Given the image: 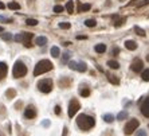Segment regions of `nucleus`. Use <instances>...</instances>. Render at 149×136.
<instances>
[{
    "mask_svg": "<svg viewBox=\"0 0 149 136\" xmlns=\"http://www.w3.org/2000/svg\"><path fill=\"white\" fill-rule=\"evenodd\" d=\"M77 125L81 131H90L95 125V120L93 116H89L86 113H81L77 117Z\"/></svg>",
    "mask_w": 149,
    "mask_h": 136,
    "instance_id": "f257e3e1",
    "label": "nucleus"
},
{
    "mask_svg": "<svg viewBox=\"0 0 149 136\" xmlns=\"http://www.w3.org/2000/svg\"><path fill=\"white\" fill-rule=\"evenodd\" d=\"M54 69V65H52L51 61L49 60H40L36 65H35V67H34V75L35 77H38L40 74H44L47 72H50V70Z\"/></svg>",
    "mask_w": 149,
    "mask_h": 136,
    "instance_id": "f03ea898",
    "label": "nucleus"
},
{
    "mask_svg": "<svg viewBox=\"0 0 149 136\" xmlns=\"http://www.w3.org/2000/svg\"><path fill=\"white\" fill-rule=\"evenodd\" d=\"M27 72H28V69L26 66V63L22 60H17L15 62V65H14V69H12V77L16 78V80L23 78V77L27 75Z\"/></svg>",
    "mask_w": 149,
    "mask_h": 136,
    "instance_id": "7ed1b4c3",
    "label": "nucleus"
},
{
    "mask_svg": "<svg viewBox=\"0 0 149 136\" xmlns=\"http://www.w3.org/2000/svg\"><path fill=\"white\" fill-rule=\"evenodd\" d=\"M36 86H38L39 92L46 94V93H50L52 90V88H54V81L51 78H42L40 81H38Z\"/></svg>",
    "mask_w": 149,
    "mask_h": 136,
    "instance_id": "20e7f679",
    "label": "nucleus"
},
{
    "mask_svg": "<svg viewBox=\"0 0 149 136\" xmlns=\"http://www.w3.org/2000/svg\"><path fill=\"white\" fill-rule=\"evenodd\" d=\"M138 127H140V121L137 119H134V117H132V119L126 123V125L124 127V133L126 136H129V135H132Z\"/></svg>",
    "mask_w": 149,
    "mask_h": 136,
    "instance_id": "39448f33",
    "label": "nucleus"
},
{
    "mask_svg": "<svg viewBox=\"0 0 149 136\" xmlns=\"http://www.w3.org/2000/svg\"><path fill=\"white\" fill-rule=\"evenodd\" d=\"M79 109H81V103L77 98H71L69 103V108H67V113H69L70 119H73L75 116V113H78Z\"/></svg>",
    "mask_w": 149,
    "mask_h": 136,
    "instance_id": "423d86ee",
    "label": "nucleus"
},
{
    "mask_svg": "<svg viewBox=\"0 0 149 136\" xmlns=\"http://www.w3.org/2000/svg\"><path fill=\"white\" fill-rule=\"evenodd\" d=\"M67 66L74 70V72H79V73H85L87 72V65L85 62H77V61H70L67 63Z\"/></svg>",
    "mask_w": 149,
    "mask_h": 136,
    "instance_id": "0eeeda50",
    "label": "nucleus"
},
{
    "mask_svg": "<svg viewBox=\"0 0 149 136\" xmlns=\"http://www.w3.org/2000/svg\"><path fill=\"white\" fill-rule=\"evenodd\" d=\"M34 38V34L31 32H20L14 37V40L15 42H22L23 45L27 43V42H31V39Z\"/></svg>",
    "mask_w": 149,
    "mask_h": 136,
    "instance_id": "6e6552de",
    "label": "nucleus"
},
{
    "mask_svg": "<svg viewBox=\"0 0 149 136\" xmlns=\"http://www.w3.org/2000/svg\"><path fill=\"white\" fill-rule=\"evenodd\" d=\"M36 115H38L36 108H35L32 104H30L27 108L24 109V113H23L24 119H27V120H32V119H35V117H36Z\"/></svg>",
    "mask_w": 149,
    "mask_h": 136,
    "instance_id": "1a4fd4ad",
    "label": "nucleus"
},
{
    "mask_svg": "<svg viewBox=\"0 0 149 136\" xmlns=\"http://www.w3.org/2000/svg\"><path fill=\"white\" fill-rule=\"evenodd\" d=\"M71 84H73V80L70 78L67 75H62L61 78L58 80V86L61 88V89H66V88H70Z\"/></svg>",
    "mask_w": 149,
    "mask_h": 136,
    "instance_id": "9d476101",
    "label": "nucleus"
},
{
    "mask_svg": "<svg viewBox=\"0 0 149 136\" xmlns=\"http://www.w3.org/2000/svg\"><path fill=\"white\" fill-rule=\"evenodd\" d=\"M130 69H132V72H134V73L142 72V69H144V62H142V60H140V58L133 60L132 65H130Z\"/></svg>",
    "mask_w": 149,
    "mask_h": 136,
    "instance_id": "9b49d317",
    "label": "nucleus"
},
{
    "mask_svg": "<svg viewBox=\"0 0 149 136\" xmlns=\"http://www.w3.org/2000/svg\"><path fill=\"white\" fill-rule=\"evenodd\" d=\"M140 110H141V113L144 115L145 117L149 119V97H146L144 101H142V104L140 106Z\"/></svg>",
    "mask_w": 149,
    "mask_h": 136,
    "instance_id": "f8f14e48",
    "label": "nucleus"
},
{
    "mask_svg": "<svg viewBox=\"0 0 149 136\" xmlns=\"http://www.w3.org/2000/svg\"><path fill=\"white\" fill-rule=\"evenodd\" d=\"M106 78H108V81L113 85H120V77L117 74H113V73L109 72V73H106Z\"/></svg>",
    "mask_w": 149,
    "mask_h": 136,
    "instance_id": "ddd939ff",
    "label": "nucleus"
},
{
    "mask_svg": "<svg viewBox=\"0 0 149 136\" xmlns=\"http://www.w3.org/2000/svg\"><path fill=\"white\" fill-rule=\"evenodd\" d=\"M8 73V66L5 62H0V81L5 78V75Z\"/></svg>",
    "mask_w": 149,
    "mask_h": 136,
    "instance_id": "4468645a",
    "label": "nucleus"
},
{
    "mask_svg": "<svg viewBox=\"0 0 149 136\" xmlns=\"http://www.w3.org/2000/svg\"><path fill=\"white\" fill-rule=\"evenodd\" d=\"M77 7H78V12H87V11H90L91 10V4H89V3H85V4H82V3H77Z\"/></svg>",
    "mask_w": 149,
    "mask_h": 136,
    "instance_id": "2eb2a0df",
    "label": "nucleus"
},
{
    "mask_svg": "<svg viewBox=\"0 0 149 136\" xmlns=\"http://www.w3.org/2000/svg\"><path fill=\"white\" fill-rule=\"evenodd\" d=\"M90 93H91V90H90V88H89L87 85H82L81 88H79V94H81V97H89L90 96Z\"/></svg>",
    "mask_w": 149,
    "mask_h": 136,
    "instance_id": "dca6fc26",
    "label": "nucleus"
},
{
    "mask_svg": "<svg viewBox=\"0 0 149 136\" xmlns=\"http://www.w3.org/2000/svg\"><path fill=\"white\" fill-rule=\"evenodd\" d=\"M137 46H138V45H137V42H136V40H133V39H128L126 42H125V49H128L130 51L136 50Z\"/></svg>",
    "mask_w": 149,
    "mask_h": 136,
    "instance_id": "f3484780",
    "label": "nucleus"
},
{
    "mask_svg": "<svg viewBox=\"0 0 149 136\" xmlns=\"http://www.w3.org/2000/svg\"><path fill=\"white\" fill-rule=\"evenodd\" d=\"M16 94H17L16 89H14V88H8V89L5 90V98H7V100H12V98L16 97Z\"/></svg>",
    "mask_w": 149,
    "mask_h": 136,
    "instance_id": "a211bd4d",
    "label": "nucleus"
},
{
    "mask_svg": "<svg viewBox=\"0 0 149 136\" xmlns=\"http://www.w3.org/2000/svg\"><path fill=\"white\" fill-rule=\"evenodd\" d=\"M47 42H49V39L46 37H36L35 38V45L36 46H44Z\"/></svg>",
    "mask_w": 149,
    "mask_h": 136,
    "instance_id": "6ab92c4d",
    "label": "nucleus"
},
{
    "mask_svg": "<svg viewBox=\"0 0 149 136\" xmlns=\"http://www.w3.org/2000/svg\"><path fill=\"white\" fill-rule=\"evenodd\" d=\"M50 53H51V57L52 58H59V57H61V50H59L58 46H52Z\"/></svg>",
    "mask_w": 149,
    "mask_h": 136,
    "instance_id": "aec40b11",
    "label": "nucleus"
},
{
    "mask_svg": "<svg viewBox=\"0 0 149 136\" xmlns=\"http://www.w3.org/2000/svg\"><path fill=\"white\" fill-rule=\"evenodd\" d=\"M133 30H134V32H136L137 35H138V37H142V38L146 37V32H145L144 28H141V27H138V26H134Z\"/></svg>",
    "mask_w": 149,
    "mask_h": 136,
    "instance_id": "412c9836",
    "label": "nucleus"
},
{
    "mask_svg": "<svg viewBox=\"0 0 149 136\" xmlns=\"http://www.w3.org/2000/svg\"><path fill=\"white\" fill-rule=\"evenodd\" d=\"M94 50L98 53V54H104V53L106 51V45H104V43H99V45H97L94 47Z\"/></svg>",
    "mask_w": 149,
    "mask_h": 136,
    "instance_id": "4be33fe9",
    "label": "nucleus"
},
{
    "mask_svg": "<svg viewBox=\"0 0 149 136\" xmlns=\"http://www.w3.org/2000/svg\"><path fill=\"white\" fill-rule=\"evenodd\" d=\"M106 65H108L110 69H114V70L120 69V63H118L117 61H111V60H109L108 62H106Z\"/></svg>",
    "mask_w": 149,
    "mask_h": 136,
    "instance_id": "5701e85b",
    "label": "nucleus"
},
{
    "mask_svg": "<svg viewBox=\"0 0 149 136\" xmlns=\"http://www.w3.org/2000/svg\"><path fill=\"white\" fill-rule=\"evenodd\" d=\"M66 11H67L69 14H74V2H73V0H67Z\"/></svg>",
    "mask_w": 149,
    "mask_h": 136,
    "instance_id": "b1692460",
    "label": "nucleus"
},
{
    "mask_svg": "<svg viewBox=\"0 0 149 136\" xmlns=\"http://www.w3.org/2000/svg\"><path fill=\"white\" fill-rule=\"evenodd\" d=\"M125 22H126V18H118L114 22V27H121L122 24H125Z\"/></svg>",
    "mask_w": 149,
    "mask_h": 136,
    "instance_id": "393cba45",
    "label": "nucleus"
},
{
    "mask_svg": "<svg viewBox=\"0 0 149 136\" xmlns=\"http://www.w3.org/2000/svg\"><path fill=\"white\" fill-rule=\"evenodd\" d=\"M85 26L86 27H95L97 26V20L95 19H86L85 20Z\"/></svg>",
    "mask_w": 149,
    "mask_h": 136,
    "instance_id": "a878e982",
    "label": "nucleus"
},
{
    "mask_svg": "<svg viewBox=\"0 0 149 136\" xmlns=\"http://www.w3.org/2000/svg\"><path fill=\"white\" fill-rule=\"evenodd\" d=\"M7 7H8L10 10H20V8H22V7H20V4H19V3H16V2H11V3H8Z\"/></svg>",
    "mask_w": 149,
    "mask_h": 136,
    "instance_id": "bb28decb",
    "label": "nucleus"
},
{
    "mask_svg": "<svg viewBox=\"0 0 149 136\" xmlns=\"http://www.w3.org/2000/svg\"><path fill=\"white\" fill-rule=\"evenodd\" d=\"M2 39L3 40H7V42H10V40H12L14 37H12V34H10V32H2Z\"/></svg>",
    "mask_w": 149,
    "mask_h": 136,
    "instance_id": "cd10ccee",
    "label": "nucleus"
},
{
    "mask_svg": "<svg viewBox=\"0 0 149 136\" xmlns=\"http://www.w3.org/2000/svg\"><path fill=\"white\" fill-rule=\"evenodd\" d=\"M141 78H142V81H145V82H149V69H145V70H142Z\"/></svg>",
    "mask_w": 149,
    "mask_h": 136,
    "instance_id": "c85d7f7f",
    "label": "nucleus"
},
{
    "mask_svg": "<svg viewBox=\"0 0 149 136\" xmlns=\"http://www.w3.org/2000/svg\"><path fill=\"white\" fill-rule=\"evenodd\" d=\"M117 119L118 120H125V119H129V115H128V112H125V110H122V112H120L118 113V116H117Z\"/></svg>",
    "mask_w": 149,
    "mask_h": 136,
    "instance_id": "c756f323",
    "label": "nucleus"
},
{
    "mask_svg": "<svg viewBox=\"0 0 149 136\" xmlns=\"http://www.w3.org/2000/svg\"><path fill=\"white\" fill-rule=\"evenodd\" d=\"M120 54H121V49H120L118 46H114V47L111 49V55H113V57H118Z\"/></svg>",
    "mask_w": 149,
    "mask_h": 136,
    "instance_id": "7c9ffc66",
    "label": "nucleus"
},
{
    "mask_svg": "<svg viewBox=\"0 0 149 136\" xmlns=\"http://www.w3.org/2000/svg\"><path fill=\"white\" fill-rule=\"evenodd\" d=\"M104 120L106 123H113L114 121V116H113L111 113H106V115H104Z\"/></svg>",
    "mask_w": 149,
    "mask_h": 136,
    "instance_id": "2f4dec72",
    "label": "nucleus"
},
{
    "mask_svg": "<svg viewBox=\"0 0 149 136\" xmlns=\"http://www.w3.org/2000/svg\"><path fill=\"white\" fill-rule=\"evenodd\" d=\"M26 24L27 26H36L38 24V20L36 19H31V18H30V19L26 20Z\"/></svg>",
    "mask_w": 149,
    "mask_h": 136,
    "instance_id": "473e14b6",
    "label": "nucleus"
},
{
    "mask_svg": "<svg viewBox=\"0 0 149 136\" xmlns=\"http://www.w3.org/2000/svg\"><path fill=\"white\" fill-rule=\"evenodd\" d=\"M70 57H71V53L64 51V53H63V55H62V61H63V62H66L67 60H70Z\"/></svg>",
    "mask_w": 149,
    "mask_h": 136,
    "instance_id": "72a5a7b5",
    "label": "nucleus"
},
{
    "mask_svg": "<svg viewBox=\"0 0 149 136\" xmlns=\"http://www.w3.org/2000/svg\"><path fill=\"white\" fill-rule=\"evenodd\" d=\"M22 106H23V101H22V100H19V101H16V103H15L14 108H15L16 110H20V109H22Z\"/></svg>",
    "mask_w": 149,
    "mask_h": 136,
    "instance_id": "f704fd0d",
    "label": "nucleus"
},
{
    "mask_svg": "<svg viewBox=\"0 0 149 136\" xmlns=\"http://www.w3.org/2000/svg\"><path fill=\"white\" fill-rule=\"evenodd\" d=\"M63 7H62V5H55V7H54V12L55 14H62L63 12Z\"/></svg>",
    "mask_w": 149,
    "mask_h": 136,
    "instance_id": "c9c22d12",
    "label": "nucleus"
},
{
    "mask_svg": "<svg viewBox=\"0 0 149 136\" xmlns=\"http://www.w3.org/2000/svg\"><path fill=\"white\" fill-rule=\"evenodd\" d=\"M71 27L70 23H59V28H63V30H69Z\"/></svg>",
    "mask_w": 149,
    "mask_h": 136,
    "instance_id": "e433bc0d",
    "label": "nucleus"
},
{
    "mask_svg": "<svg viewBox=\"0 0 149 136\" xmlns=\"http://www.w3.org/2000/svg\"><path fill=\"white\" fill-rule=\"evenodd\" d=\"M16 128H17V133H19L20 136H30L28 132H26V131H24V132H22V129H20V127H19V124H16Z\"/></svg>",
    "mask_w": 149,
    "mask_h": 136,
    "instance_id": "4c0bfd02",
    "label": "nucleus"
},
{
    "mask_svg": "<svg viewBox=\"0 0 149 136\" xmlns=\"http://www.w3.org/2000/svg\"><path fill=\"white\" fill-rule=\"evenodd\" d=\"M136 136H148V135H146L145 129H138V131L136 132Z\"/></svg>",
    "mask_w": 149,
    "mask_h": 136,
    "instance_id": "58836bf2",
    "label": "nucleus"
},
{
    "mask_svg": "<svg viewBox=\"0 0 149 136\" xmlns=\"http://www.w3.org/2000/svg\"><path fill=\"white\" fill-rule=\"evenodd\" d=\"M54 113L58 115V116L62 113V109H61V106H59V105H55V106H54Z\"/></svg>",
    "mask_w": 149,
    "mask_h": 136,
    "instance_id": "ea45409f",
    "label": "nucleus"
},
{
    "mask_svg": "<svg viewBox=\"0 0 149 136\" xmlns=\"http://www.w3.org/2000/svg\"><path fill=\"white\" fill-rule=\"evenodd\" d=\"M5 113H7V109H5V106L4 105H0V115H5Z\"/></svg>",
    "mask_w": 149,
    "mask_h": 136,
    "instance_id": "a19ab883",
    "label": "nucleus"
},
{
    "mask_svg": "<svg viewBox=\"0 0 149 136\" xmlns=\"http://www.w3.org/2000/svg\"><path fill=\"white\" fill-rule=\"evenodd\" d=\"M146 4H149V0H144V2H141L138 5H137V8H141V7H144V5H146Z\"/></svg>",
    "mask_w": 149,
    "mask_h": 136,
    "instance_id": "79ce46f5",
    "label": "nucleus"
},
{
    "mask_svg": "<svg viewBox=\"0 0 149 136\" xmlns=\"http://www.w3.org/2000/svg\"><path fill=\"white\" fill-rule=\"evenodd\" d=\"M69 135V128L67 127H63V133H62V136H67Z\"/></svg>",
    "mask_w": 149,
    "mask_h": 136,
    "instance_id": "37998d69",
    "label": "nucleus"
},
{
    "mask_svg": "<svg viewBox=\"0 0 149 136\" xmlns=\"http://www.w3.org/2000/svg\"><path fill=\"white\" fill-rule=\"evenodd\" d=\"M7 132H8V133H12V129H11V123L7 124Z\"/></svg>",
    "mask_w": 149,
    "mask_h": 136,
    "instance_id": "c03bdc74",
    "label": "nucleus"
},
{
    "mask_svg": "<svg viewBox=\"0 0 149 136\" xmlns=\"http://www.w3.org/2000/svg\"><path fill=\"white\" fill-rule=\"evenodd\" d=\"M77 39H87L86 35H77Z\"/></svg>",
    "mask_w": 149,
    "mask_h": 136,
    "instance_id": "a18cd8bd",
    "label": "nucleus"
},
{
    "mask_svg": "<svg viewBox=\"0 0 149 136\" xmlns=\"http://www.w3.org/2000/svg\"><path fill=\"white\" fill-rule=\"evenodd\" d=\"M34 2H35V0H27V4L30 5V7H31V5L34 4Z\"/></svg>",
    "mask_w": 149,
    "mask_h": 136,
    "instance_id": "49530a36",
    "label": "nucleus"
},
{
    "mask_svg": "<svg viewBox=\"0 0 149 136\" xmlns=\"http://www.w3.org/2000/svg\"><path fill=\"white\" fill-rule=\"evenodd\" d=\"M42 124H43V125H44V127H49V125H50V121H49V120H47V121H43V123H42Z\"/></svg>",
    "mask_w": 149,
    "mask_h": 136,
    "instance_id": "de8ad7c7",
    "label": "nucleus"
},
{
    "mask_svg": "<svg viewBox=\"0 0 149 136\" xmlns=\"http://www.w3.org/2000/svg\"><path fill=\"white\" fill-rule=\"evenodd\" d=\"M105 5H106V7H111V2H110V0H108V2L105 3Z\"/></svg>",
    "mask_w": 149,
    "mask_h": 136,
    "instance_id": "09e8293b",
    "label": "nucleus"
},
{
    "mask_svg": "<svg viewBox=\"0 0 149 136\" xmlns=\"http://www.w3.org/2000/svg\"><path fill=\"white\" fill-rule=\"evenodd\" d=\"M4 8H5V4L3 2H0V10H4Z\"/></svg>",
    "mask_w": 149,
    "mask_h": 136,
    "instance_id": "8fccbe9b",
    "label": "nucleus"
},
{
    "mask_svg": "<svg viewBox=\"0 0 149 136\" xmlns=\"http://www.w3.org/2000/svg\"><path fill=\"white\" fill-rule=\"evenodd\" d=\"M24 46L30 49V47H32V43H31V42H27V43H24Z\"/></svg>",
    "mask_w": 149,
    "mask_h": 136,
    "instance_id": "3c124183",
    "label": "nucleus"
},
{
    "mask_svg": "<svg viewBox=\"0 0 149 136\" xmlns=\"http://www.w3.org/2000/svg\"><path fill=\"white\" fill-rule=\"evenodd\" d=\"M71 42H63V46H70Z\"/></svg>",
    "mask_w": 149,
    "mask_h": 136,
    "instance_id": "603ef678",
    "label": "nucleus"
},
{
    "mask_svg": "<svg viewBox=\"0 0 149 136\" xmlns=\"http://www.w3.org/2000/svg\"><path fill=\"white\" fill-rule=\"evenodd\" d=\"M0 136H5V133H4L3 129H0Z\"/></svg>",
    "mask_w": 149,
    "mask_h": 136,
    "instance_id": "864d4df0",
    "label": "nucleus"
},
{
    "mask_svg": "<svg viewBox=\"0 0 149 136\" xmlns=\"http://www.w3.org/2000/svg\"><path fill=\"white\" fill-rule=\"evenodd\" d=\"M0 32H4V28H3L2 26H0Z\"/></svg>",
    "mask_w": 149,
    "mask_h": 136,
    "instance_id": "5fc2aeb1",
    "label": "nucleus"
},
{
    "mask_svg": "<svg viewBox=\"0 0 149 136\" xmlns=\"http://www.w3.org/2000/svg\"><path fill=\"white\" fill-rule=\"evenodd\" d=\"M146 62H149V54L146 55Z\"/></svg>",
    "mask_w": 149,
    "mask_h": 136,
    "instance_id": "6e6d98bb",
    "label": "nucleus"
},
{
    "mask_svg": "<svg viewBox=\"0 0 149 136\" xmlns=\"http://www.w3.org/2000/svg\"><path fill=\"white\" fill-rule=\"evenodd\" d=\"M134 2H137V0H132V3H134ZM132 3H130V4H132Z\"/></svg>",
    "mask_w": 149,
    "mask_h": 136,
    "instance_id": "4d7b16f0",
    "label": "nucleus"
},
{
    "mask_svg": "<svg viewBox=\"0 0 149 136\" xmlns=\"http://www.w3.org/2000/svg\"><path fill=\"white\" fill-rule=\"evenodd\" d=\"M57 2H62V0H57Z\"/></svg>",
    "mask_w": 149,
    "mask_h": 136,
    "instance_id": "13d9d810",
    "label": "nucleus"
},
{
    "mask_svg": "<svg viewBox=\"0 0 149 136\" xmlns=\"http://www.w3.org/2000/svg\"><path fill=\"white\" fill-rule=\"evenodd\" d=\"M120 2H125V0H120Z\"/></svg>",
    "mask_w": 149,
    "mask_h": 136,
    "instance_id": "bf43d9fd",
    "label": "nucleus"
}]
</instances>
